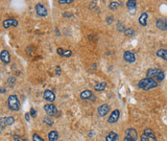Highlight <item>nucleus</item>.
Wrapping results in <instances>:
<instances>
[{
	"mask_svg": "<svg viewBox=\"0 0 167 141\" xmlns=\"http://www.w3.org/2000/svg\"><path fill=\"white\" fill-rule=\"evenodd\" d=\"M158 86V83L156 80L152 79V78H144L140 80L137 84V86L139 87L142 90H150L155 89Z\"/></svg>",
	"mask_w": 167,
	"mask_h": 141,
	"instance_id": "nucleus-1",
	"label": "nucleus"
},
{
	"mask_svg": "<svg viewBox=\"0 0 167 141\" xmlns=\"http://www.w3.org/2000/svg\"><path fill=\"white\" fill-rule=\"evenodd\" d=\"M146 77L147 78L154 79L157 81V82H161V81L164 80L165 75H164V72L159 68H150L147 70Z\"/></svg>",
	"mask_w": 167,
	"mask_h": 141,
	"instance_id": "nucleus-2",
	"label": "nucleus"
},
{
	"mask_svg": "<svg viewBox=\"0 0 167 141\" xmlns=\"http://www.w3.org/2000/svg\"><path fill=\"white\" fill-rule=\"evenodd\" d=\"M7 103H8V107L11 111H18L20 110V102L16 95H10Z\"/></svg>",
	"mask_w": 167,
	"mask_h": 141,
	"instance_id": "nucleus-3",
	"label": "nucleus"
},
{
	"mask_svg": "<svg viewBox=\"0 0 167 141\" xmlns=\"http://www.w3.org/2000/svg\"><path fill=\"white\" fill-rule=\"evenodd\" d=\"M141 141H157V137H156L155 133L153 132L151 129H145L143 132V135L140 137Z\"/></svg>",
	"mask_w": 167,
	"mask_h": 141,
	"instance_id": "nucleus-4",
	"label": "nucleus"
},
{
	"mask_svg": "<svg viewBox=\"0 0 167 141\" xmlns=\"http://www.w3.org/2000/svg\"><path fill=\"white\" fill-rule=\"evenodd\" d=\"M35 9H36V13H37V15L38 16H41V17L47 16L48 11H47V8H46V7L43 4H41V3H38V4L36 5Z\"/></svg>",
	"mask_w": 167,
	"mask_h": 141,
	"instance_id": "nucleus-5",
	"label": "nucleus"
},
{
	"mask_svg": "<svg viewBox=\"0 0 167 141\" xmlns=\"http://www.w3.org/2000/svg\"><path fill=\"white\" fill-rule=\"evenodd\" d=\"M44 111L45 112L47 113L49 116H55L57 113H58V110H57V108H56V106L55 105H53V104H47V105H45L44 107Z\"/></svg>",
	"mask_w": 167,
	"mask_h": 141,
	"instance_id": "nucleus-6",
	"label": "nucleus"
},
{
	"mask_svg": "<svg viewBox=\"0 0 167 141\" xmlns=\"http://www.w3.org/2000/svg\"><path fill=\"white\" fill-rule=\"evenodd\" d=\"M109 111H111V107H109L108 104L101 105L100 107L98 108V111H97L98 115L100 116V117H104V116H106Z\"/></svg>",
	"mask_w": 167,
	"mask_h": 141,
	"instance_id": "nucleus-7",
	"label": "nucleus"
},
{
	"mask_svg": "<svg viewBox=\"0 0 167 141\" xmlns=\"http://www.w3.org/2000/svg\"><path fill=\"white\" fill-rule=\"evenodd\" d=\"M120 117V111L119 110H114L113 111L111 115H109V117L108 119V122L109 124H114L117 121H118V119Z\"/></svg>",
	"mask_w": 167,
	"mask_h": 141,
	"instance_id": "nucleus-8",
	"label": "nucleus"
},
{
	"mask_svg": "<svg viewBox=\"0 0 167 141\" xmlns=\"http://www.w3.org/2000/svg\"><path fill=\"white\" fill-rule=\"evenodd\" d=\"M18 25V21L16 18H7L3 21V27L4 28H10V27H17Z\"/></svg>",
	"mask_w": 167,
	"mask_h": 141,
	"instance_id": "nucleus-9",
	"label": "nucleus"
},
{
	"mask_svg": "<svg viewBox=\"0 0 167 141\" xmlns=\"http://www.w3.org/2000/svg\"><path fill=\"white\" fill-rule=\"evenodd\" d=\"M125 137H129V138H132L134 140L137 141L138 138V133L136 132V130H134L133 128H130V129H127L126 132H125Z\"/></svg>",
	"mask_w": 167,
	"mask_h": 141,
	"instance_id": "nucleus-10",
	"label": "nucleus"
},
{
	"mask_svg": "<svg viewBox=\"0 0 167 141\" xmlns=\"http://www.w3.org/2000/svg\"><path fill=\"white\" fill-rule=\"evenodd\" d=\"M123 58H124V61L129 63H133L136 62V55H134L132 51H126L124 53Z\"/></svg>",
	"mask_w": 167,
	"mask_h": 141,
	"instance_id": "nucleus-11",
	"label": "nucleus"
},
{
	"mask_svg": "<svg viewBox=\"0 0 167 141\" xmlns=\"http://www.w3.org/2000/svg\"><path fill=\"white\" fill-rule=\"evenodd\" d=\"M156 26L158 30L167 31V19L166 18H158L156 22Z\"/></svg>",
	"mask_w": 167,
	"mask_h": 141,
	"instance_id": "nucleus-12",
	"label": "nucleus"
},
{
	"mask_svg": "<svg viewBox=\"0 0 167 141\" xmlns=\"http://www.w3.org/2000/svg\"><path fill=\"white\" fill-rule=\"evenodd\" d=\"M80 96H81V99H83V100H95V97H94V95L93 93L91 92L90 90H84V91H82L81 94H80Z\"/></svg>",
	"mask_w": 167,
	"mask_h": 141,
	"instance_id": "nucleus-13",
	"label": "nucleus"
},
{
	"mask_svg": "<svg viewBox=\"0 0 167 141\" xmlns=\"http://www.w3.org/2000/svg\"><path fill=\"white\" fill-rule=\"evenodd\" d=\"M0 60L4 63H9L11 62V54L8 50H2L0 53Z\"/></svg>",
	"mask_w": 167,
	"mask_h": 141,
	"instance_id": "nucleus-14",
	"label": "nucleus"
},
{
	"mask_svg": "<svg viewBox=\"0 0 167 141\" xmlns=\"http://www.w3.org/2000/svg\"><path fill=\"white\" fill-rule=\"evenodd\" d=\"M0 123L6 127V126H12L15 123V118L13 116H7V117H3L0 119Z\"/></svg>",
	"mask_w": 167,
	"mask_h": 141,
	"instance_id": "nucleus-15",
	"label": "nucleus"
},
{
	"mask_svg": "<svg viewBox=\"0 0 167 141\" xmlns=\"http://www.w3.org/2000/svg\"><path fill=\"white\" fill-rule=\"evenodd\" d=\"M43 98L46 101H49V102H54L56 99V96L55 94L52 92L51 90H45L44 93H43Z\"/></svg>",
	"mask_w": 167,
	"mask_h": 141,
	"instance_id": "nucleus-16",
	"label": "nucleus"
},
{
	"mask_svg": "<svg viewBox=\"0 0 167 141\" xmlns=\"http://www.w3.org/2000/svg\"><path fill=\"white\" fill-rule=\"evenodd\" d=\"M57 53L62 56V57H65V58H69L71 55H72V51L71 50H63V48H58L57 49Z\"/></svg>",
	"mask_w": 167,
	"mask_h": 141,
	"instance_id": "nucleus-17",
	"label": "nucleus"
},
{
	"mask_svg": "<svg viewBox=\"0 0 167 141\" xmlns=\"http://www.w3.org/2000/svg\"><path fill=\"white\" fill-rule=\"evenodd\" d=\"M147 19H148V13H141V16H139V19H138V21H139V24L141 26L145 27L147 25Z\"/></svg>",
	"mask_w": 167,
	"mask_h": 141,
	"instance_id": "nucleus-18",
	"label": "nucleus"
},
{
	"mask_svg": "<svg viewBox=\"0 0 167 141\" xmlns=\"http://www.w3.org/2000/svg\"><path fill=\"white\" fill-rule=\"evenodd\" d=\"M136 0H129V1L127 2V8L129 9V11H132V13H134L136 12Z\"/></svg>",
	"mask_w": 167,
	"mask_h": 141,
	"instance_id": "nucleus-19",
	"label": "nucleus"
},
{
	"mask_svg": "<svg viewBox=\"0 0 167 141\" xmlns=\"http://www.w3.org/2000/svg\"><path fill=\"white\" fill-rule=\"evenodd\" d=\"M59 138V133L57 131H51L48 133V140L49 141H57Z\"/></svg>",
	"mask_w": 167,
	"mask_h": 141,
	"instance_id": "nucleus-20",
	"label": "nucleus"
},
{
	"mask_svg": "<svg viewBox=\"0 0 167 141\" xmlns=\"http://www.w3.org/2000/svg\"><path fill=\"white\" fill-rule=\"evenodd\" d=\"M157 56L167 61V50L166 49H158L157 51Z\"/></svg>",
	"mask_w": 167,
	"mask_h": 141,
	"instance_id": "nucleus-21",
	"label": "nucleus"
},
{
	"mask_svg": "<svg viewBox=\"0 0 167 141\" xmlns=\"http://www.w3.org/2000/svg\"><path fill=\"white\" fill-rule=\"evenodd\" d=\"M107 87V83L106 82H102V83H98L94 86V89L96 91H103L105 90Z\"/></svg>",
	"mask_w": 167,
	"mask_h": 141,
	"instance_id": "nucleus-22",
	"label": "nucleus"
},
{
	"mask_svg": "<svg viewBox=\"0 0 167 141\" xmlns=\"http://www.w3.org/2000/svg\"><path fill=\"white\" fill-rule=\"evenodd\" d=\"M116 135H117V133H115L114 132H109V135H107V136H106V141H113Z\"/></svg>",
	"mask_w": 167,
	"mask_h": 141,
	"instance_id": "nucleus-23",
	"label": "nucleus"
},
{
	"mask_svg": "<svg viewBox=\"0 0 167 141\" xmlns=\"http://www.w3.org/2000/svg\"><path fill=\"white\" fill-rule=\"evenodd\" d=\"M123 32H124V34L128 37H133L134 35V30L133 29V28H127V29H125Z\"/></svg>",
	"mask_w": 167,
	"mask_h": 141,
	"instance_id": "nucleus-24",
	"label": "nucleus"
},
{
	"mask_svg": "<svg viewBox=\"0 0 167 141\" xmlns=\"http://www.w3.org/2000/svg\"><path fill=\"white\" fill-rule=\"evenodd\" d=\"M43 123L48 126H52L54 124V121H53V119L51 117H49V116H46V117H43Z\"/></svg>",
	"mask_w": 167,
	"mask_h": 141,
	"instance_id": "nucleus-25",
	"label": "nucleus"
},
{
	"mask_svg": "<svg viewBox=\"0 0 167 141\" xmlns=\"http://www.w3.org/2000/svg\"><path fill=\"white\" fill-rule=\"evenodd\" d=\"M120 6V3L117 1H112L109 3V9L111 10H116Z\"/></svg>",
	"mask_w": 167,
	"mask_h": 141,
	"instance_id": "nucleus-26",
	"label": "nucleus"
},
{
	"mask_svg": "<svg viewBox=\"0 0 167 141\" xmlns=\"http://www.w3.org/2000/svg\"><path fill=\"white\" fill-rule=\"evenodd\" d=\"M33 141H44V140L42 139L38 133H34L33 135Z\"/></svg>",
	"mask_w": 167,
	"mask_h": 141,
	"instance_id": "nucleus-27",
	"label": "nucleus"
},
{
	"mask_svg": "<svg viewBox=\"0 0 167 141\" xmlns=\"http://www.w3.org/2000/svg\"><path fill=\"white\" fill-rule=\"evenodd\" d=\"M70 3H73V0H59V4H70Z\"/></svg>",
	"mask_w": 167,
	"mask_h": 141,
	"instance_id": "nucleus-28",
	"label": "nucleus"
},
{
	"mask_svg": "<svg viewBox=\"0 0 167 141\" xmlns=\"http://www.w3.org/2000/svg\"><path fill=\"white\" fill-rule=\"evenodd\" d=\"M14 140H15V141H26L25 138H23V137H21V136L17 135H14Z\"/></svg>",
	"mask_w": 167,
	"mask_h": 141,
	"instance_id": "nucleus-29",
	"label": "nucleus"
},
{
	"mask_svg": "<svg viewBox=\"0 0 167 141\" xmlns=\"http://www.w3.org/2000/svg\"><path fill=\"white\" fill-rule=\"evenodd\" d=\"M30 115L32 116V117H36V116H37V111H35V108H32L31 110H30Z\"/></svg>",
	"mask_w": 167,
	"mask_h": 141,
	"instance_id": "nucleus-30",
	"label": "nucleus"
},
{
	"mask_svg": "<svg viewBox=\"0 0 167 141\" xmlns=\"http://www.w3.org/2000/svg\"><path fill=\"white\" fill-rule=\"evenodd\" d=\"M61 73H62L61 66L57 65V66H56V74H57V75H61Z\"/></svg>",
	"mask_w": 167,
	"mask_h": 141,
	"instance_id": "nucleus-31",
	"label": "nucleus"
},
{
	"mask_svg": "<svg viewBox=\"0 0 167 141\" xmlns=\"http://www.w3.org/2000/svg\"><path fill=\"white\" fill-rule=\"evenodd\" d=\"M30 118H31V115H30V112H27L25 114V119L27 122H30Z\"/></svg>",
	"mask_w": 167,
	"mask_h": 141,
	"instance_id": "nucleus-32",
	"label": "nucleus"
},
{
	"mask_svg": "<svg viewBox=\"0 0 167 141\" xmlns=\"http://www.w3.org/2000/svg\"><path fill=\"white\" fill-rule=\"evenodd\" d=\"M113 21V18H112V16H109V17H108V18H107V22H108L109 24H111L112 22Z\"/></svg>",
	"mask_w": 167,
	"mask_h": 141,
	"instance_id": "nucleus-33",
	"label": "nucleus"
},
{
	"mask_svg": "<svg viewBox=\"0 0 167 141\" xmlns=\"http://www.w3.org/2000/svg\"><path fill=\"white\" fill-rule=\"evenodd\" d=\"M124 141H136L132 138H129V137H124Z\"/></svg>",
	"mask_w": 167,
	"mask_h": 141,
	"instance_id": "nucleus-34",
	"label": "nucleus"
},
{
	"mask_svg": "<svg viewBox=\"0 0 167 141\" xmlns=\"http://www.w3.org/2000/svg\"><path fill=\"white\" fill-rule=\"evenodd\" d=\"M4 128H5V127L3 126V125L1 124V123H0V133H1V132H3V130H4Z\"/></svg>",
	"mask_w": 167,
	"mask_h": 141,
	"instance_id": "nucleus-35",
	"label": "nucleus"
},
{
	"mask_svg": "<svg viewBox=\"0 0 167 141\" xmlns=\"http://www.w3.org/2000/svg\"><path fill=\"white\" fill-rule=\"evenodd\" d=\"M113 141H119V137H118V135H117L116 136H115V138H114V140Z\"/></svg>",
	"mask_w": 167,
	"mask_h": 141,
	"instance_id": "nucleus-36",
	"label": "nucleus"
},
{
	"mask_svg": "<svg viewBox=\"0 0 167 141\" xmlns=\"http://www.w3.org/2000/svg\"><path fill=\"white\" fill-rule=\"evenodd\" d=\"M0 92H2V93H3V92H5V89H3L2 87H1V89H0Z\"/></svg>",
	"mask_w": 167,
	"mask_h": 141,
	"instance_id": "nucleus-37",
	"label": "nucleus"
}]
</instances>
